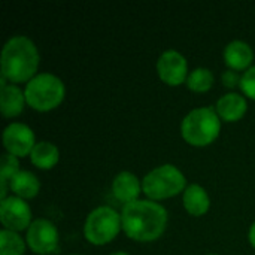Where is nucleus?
Segmentation results:
<instances>
[{
	"mask_svg": "<svg viewBox=\"0 0 255 255\" xmlns=\"http://www.w3.org/2000/svg\"><path fill=\"white\" fill-rule=\"evenodd\" d=\"M124 233L136 242L160 239L167 226V211L154 200H136L124 205L121 212Z\"/></svg>",
	"mask_w": 255,
	"mask_h": 255,
	"instance_id": "f257e3e1",
	"label": "nucleus"
},
{
	"mask_svg": "<svg viewBox=\"0 0 255 255\" xmlns=\"http://www.w3.org/2000/svg\"><path fill=\"white\" fill-rule=\"evenodd\" d=\"M73 255H78V254H73Z\"/></svg>",
	"mask_w": 255,
	"mask_h": 255,
	"instance_id": "a878e982",
	"label": "nucleus"
},
{
	"mask_svg": "<svg viewBox=\"0 0 255 255\" xmlns=\"http://www.w3.org/2000/svg\"><path fill=\"white\" fill-rule=\"evenodd\" d=\"M209 255H215V254H209Z\"/></svg>",
	"mask_w": 255,
	"mask_h": 255,
	"instance_id": "393cba45",
	"label": "nucleus"
},
{
	"mask_svg": "<svg viewBox=\"0 0 255 255\" xmlns=\"http://www.w3.org/2000/svg\"><path fill=\"white\" fill-rule=\"evenodd\" d=\"M142 191H143L142 182L131 172H121L114 178L112 193H114L115 199L123 202L124 205L139 200V196Z\"/></svg>",
	"mask_w": 255,
	"mask_h": 255,
	"instance_id": "9b49d317",
	"label": "nucleus"
},
{
	"mask_svg": "<svg viewBox=\"0 0 255 255\" xmlns=\"http://www.w3.org/2000/svg\"><path fill=\"white\" fill-rule=\"evenodd\" d=\"M30 160L36 167H39L42 170H49L58 163L60 151L54 143L42 140L34 145V148L30 154Z\"/></svg>",
	"mask_w": 255,
	"mask_h": 255,
	"instance_id": "f3484780",
	"label": "nucleus"
},
{
	"mask_svg": "<svg viewBox=\"0 0 255 255\" xmlns=\"http://www.w3.org/2000/svg\"><path fill=\"white\" fill-rule=\"evenodd\" d=\"M157 73L160 79L170 87H178L187 82L188 64L185 57L175 49L164 51L157 60Z\"/></svg>",
	"mask_w": 255,
	"mask_h": 255,
	"instance_id": "1a4fd4ad",
	"label": "nucleus"
},
{
	"mask_svg": "<svg viewBox=\"0 0 255 255\" xmlns=\"http://www.w3.org/2000/svg\"><path fill=\"white\" fill-rule=\"evenodd\" d=\"M112 255H128L127 253H115V254H112Z\"/></svg>",
	"mask_w": 255,
	"mask_h": 255,
	"instance_id": "b1692460",
	"label": "nucleus"
},
{
	"mask_svg": "<svg viewBox=\"0 0 255 255\" xmlns=\"http://www.w3.org/2000/svg\"><path fill=\"white\" fill-rule=\"evenodd\" d=\"M187 179L173 164H163L151 170L142 181L143 194L149 200H164L185 191Z\"/></svg>",
	"mask_w": 255,
	"mask_h": 255,
	"instance_id": "39448f33",
	"label": "nucleus"
},
{
	"mask_svg": "<svg viewBox=\"0 0 255 255\" xmlns=\"http://www.w3.org/2000/svg\"><path fill=\"white\" fill-rule=\"evenodd\" d=\"M221 131V118L214 108H197L185 115L181 124L184 140L193 146L211 145Z\"/></svg>",
	"mask_w": 255,
	"mask_h": 255,
	"instance_id": "7ed1b4c3",
	"label": "nucleus"
},
{
	"mask_svg": "<svg viewBox=\"0 0 255 255\" xmlns=\"http://www.w3.org/2000/svg\"><path fill=\"white\" fill-rule=\"evenodd\" d=\"M24 94L30 108L39 112H48L63 102L66 88L58 76L52 73H39L27 82Z\"/></svg>",
	"mask_w": 255,
	"mask_h": 255,
	"instance_id": "20e7f679",
	"label": "nucleus"
},
{
	"mask_svg": "<svg viewBox=\"0 0 255 255\" xmlns=\"http://www.w3.org/2000/svg\"><path fill=\"white\" fill-rule=\"evenodd\" d=\"M123 229L121 215L111 206H99L85 220V239L97 247L112 242Z\"/></svg>",
	"mask_w": 255,
	"mask_h": 255,
	"instance_id": "423d86ee",
	"label": "nucleus"
},
{
	"mask_svg": "<svg viewBox=\"0 0 255 255\" xmlns=\"http://www.w3.org/2000/svg\"><path fill=\"white\" fill-rule=\"evenodd\" d=\"M248 103L244 96L238 93H227L217 102V114L221 120L227 123H236L247 114Z\"/></svg>",
	"mask_w": 255,
	"mask_h": 255,
	"instance_id": "ddd939ff",
	"label": "nucleus"
},
{
	"mask_svg": "<svg viewBox=\"0 0 255 255\" xmlns=\"http://www.w3.org/2000/svg\"><path fill=\"white\" fill-rule=\"evenodd\" d=\"M27 245L34 254L48 255L58 248V230L54 223L39 218L27 230Z\"/></svg>",
	"mask_w": 255,
	"mask_h": 255,
	"instance_id": "0eeeda50",
	"label": "nucleus"
},
{
	"mask_svg": "<svg viewBox=\"0 0 255 255\" xmlns=\"http://www.w3.org/2000/svg\"><path fill=\"white\" fill-rule=\"evenodd\" d=\"M224 61L232 70H248L254 60L253 48L244 40H233L224 48Z\"/></svg>",
	"mask_w": 255,
	"mask_h": 255,
	"instance_id": "f8f14e48",
	"label": "nucleus"
},
{
	"mask_svg": "<svg viewBox=\"0 0 255 255\" xmlns=\"http://www.w3.org/2000/svg\"><path fill=\"white\" fill-rule=\"evenodd\" d=\"M19 172V161L18 157L12 154L1 155V166H0V187H1V200L6 199V188L9 181Z\"/></svg>",
	"mask_w": 255,
	"mask_h": 255,
	"instance_id": "aec40b11",
	"label": "nucleus"
},
{
	"mask_svg": "<svg viewBox=\"0 0 255 255\" xmlns=\"http://www.w3.org/2000/svg\"><path fill=\"white\" fill-rule=\"evenodd\" d=\"M3 145L7 154H12L18 158L30 155L36 145L34 133L22 123H12L3 131Z\"/></svg>",
	"mask_w": 255,
	"mask_h": 255,
	"instance_id": "9d476101",
	"label": "nucleus"
},
{
	"mask_svg": "<svg viewBox=\"0 0 255 255\" xmlns=\"http://www.w3.org/2000/svg\"><path fill=\"white\" fill-rule=\"evenodd\" d=\"M182 203L185 211L193 217H202L209 211L211 199L206 190L197 184H191L185 188L182 196Z\"/></svg>",
	"mask_w": 255,
	"mask_h": 255,
	"instance_id": "4468645a",
	"label": "nucleus"
},
{
	"mask_svg": "<svg viewBox=\"0 0 255 255\" xmlns=\"http://www.w3.org/2000/svg\"><path fill=\"white\" fill-rule=\"evenodd\" d=\"M214 85V73L206 67L194 69L187 78V87L194 93H206Z\"/></svg>",
	"mask_w": 255,
	"mask_h": 255,
	"instance_id": "a211bd4d",
	"label": "nucleus"
},
{
	"mask_svg": "<svg viewBox=\"0 0 255 255\" xmlns=\"http://www.w3.org/2000/svg\"><path fill=\"white\" fill-rule=\"evenodd\" d=\"M241 90L245 96L255 100V66H251L241 79Z\"/></svg>",
	"mask_w": 255,
	"mask_h": 255,
	"instance_id": "412c9836",
	"label": "nucleus"
},
{
	"mask_svg": "<svg viewBox=\"0 0 255 255\" xmlns=\"http://www.w3.org/2000/svg\"><path fill=\"white\" fill-rule=\"evenodd\" d=\"M0 221L6 230L22 232L31 226V209L25 200L10 196L0 203Z\"/></svg>",
	"mask_w": 255,
	"mask_h": 255,
	"instance_id": "6e6552de",
	"label": "nucleus"
},
{
	"mask_svg": "<svg viewBox=\"0 0 255 255\" xmlns=\"http://www.w3.org/2000/svg\"><path fill=\"white\" fill-rule=\"evenodd\" d=\"M241 79H242V76H239L238 72L236 70H232V69L223 72V76H221V81H223L224 87H227V88L241 87Z\"/></svg>",
	"mask_w": 255,
	"mask_h": 255,
	"instance_id": "4be33fe9",
	"label": "nucleus"
},
{
	"mask_svg": "<svg viewBox=\"0 0 255 255\" xmlns=\"http://www.w3.org/2000/svg\"><path fill=\"white\" fill-rule=\"evenodd\" d=\"M248 239H250V244L255 248V223L251 226V229L248 232Z\"/></svg>",
	"mask_w": 255,
	"mask_h": 255,
	"instance_id": "5701e85b",
	"label": "nucleus"
},
{
	"mask_svg": "<svg viewBox=\"0 0 255 255\" xmlns=\"http://www.w3.org/2000/svg\"><path fill=\"white\" fill-rule=\"evenodd\" d=\"M24 103H27L25 94L21 91L19 87H16L15 84H9V85L1 87L0 109H1L3 117H6V118L18 117L24 109Z\"/></svg>",
	"mask_w": 255,
	"mask_h": 255,
	"instance_id": "2eb2a0df",
	"label": "nucleus"
},
{
	"mask_svg": "<svg viewBox=\"0 0 255 255\" xmlns=\"http://www.w3.org/2000/svg\"><path fill=\"white\" fill-rule=\"evenodd\" d=\"M25 244L22 238L10 230L0 232V255H24Z\"/></svg>",
	"mask_w": 255,
	"mask_h": 255,
	"instance_id": "6ab92c4d",
	"label": "nucleus"
},
{
	"mask_svg": "<svg viewBox=\"0 0 255 255\" xmlns=\"http://www.w3.org/2000/svg\"><path fill=\"white\" fill-rule=\"evenodd\" d=\"M39 52L33 40L25 36L10 37L1 49V78L18 84L36 76Z\"/></svg>",
	"mask_w": 255,
	"mask_h": 255,
	"instance_id": "f03ea898",
	"label": "nucleus"
},
{
	"mask_svg": "<svg viewBox=\"0 0 255 255\" xmlns=\"http://www.w3.org/2000/svg\"><path fill=\"white\" fill-rule=\"evenodd\" d=\"M9 188L16 197H19L22 200H27V199H33V197H36L39 194L40 182H39L37 176L33 175L31 172L19 170L9 181Z\"/></svg>",
	"mask_w": 255,
	"mask_h": 255,
	"instance_id": "dca6fc26",
	"label": "nucleus"
}]
</instances>
